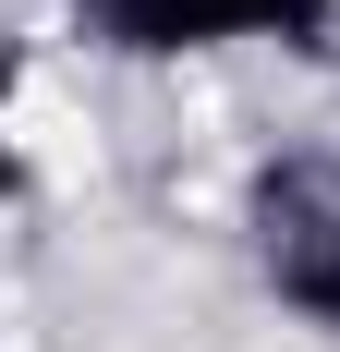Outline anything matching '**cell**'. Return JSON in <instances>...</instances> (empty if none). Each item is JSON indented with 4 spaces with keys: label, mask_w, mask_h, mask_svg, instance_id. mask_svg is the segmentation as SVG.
I'll use <instances>...</instances> for the list:
<instances>
[{
    "label": "cell",
    "mask_w": 340,
    "mask_h": 352,
    "mask_svg": "<svg viewBox=\"0 0 340 352\" xmlns=\"http://www.w3.org/2000/svg\"><path fill=\"white\" fill-rule=\"evenodd\" d=\"M255 267L292 316L340 328V158H279L255 182Z\"/></svg>",
    "instance_id": "obj_1"
},
{
    "label": "cell",
    "mask_w": 340,
    "mask_h": 352,
    "mask_svg": "<svg viewBox=\"0 0 340 352\" xmlns=\"http://www.w3.org/2000/svg\"><path fill=\"white\" fill-rule=\"evenodd\" d=\"M109 49H219V36H328L340 0H73Z\"/></svg>",
    "instance_id": "obj_2"
},
{
    "label": "cell",
    "mask_w": 340,
    "mask_h": 352,
    "mask_svg": "<svg viewBox=\"0 0 340 352\" xmlns=\"http://www.w3.org/2000/svg\"><path fill=\"white\" fill-rule=\"evenodd\" d=\"M12 182H25V170H12V146H0V195H12Z\"/></svg>",
    "instance_id": "obj_3"
}]
</instances>
